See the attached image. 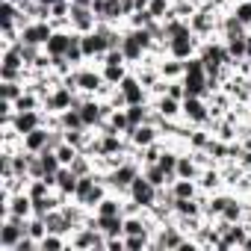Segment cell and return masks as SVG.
Listing matches in <instances>:
<instances>
[{
    "instance_id": "obj_21",
    "label": "cell",
    "mask_w": 251,
    "mask_h": 251,
    "mask_svg": "<svg viewBox=\"0 0 251 251\" xmlns=\"http://www.w3.org/2000/svg\"><path fill=\"white\" fill-rule=\"evenodd\" d=\"M213 142V133L207 130V127H192L189 130V136H186V145H189V151H207V145Z\"/></svg>"
},
{
    "instance_id": "obj_9",
    "label": "cell",
    "mask_w": 251,
    "mask_h": 251,
    "mask_svg": "<svg viewBox=\"0 0 251 251\" xmlns=\"http://www.w3.org/2000/svg\"><path fill=\"white\" fill-rule=\"evenodd\" d=\"M118 89L124 92V98H127V106H130V103H148V100H151L148 89L142 86V80H139L133 71H130L127 77H124L121 83H118Z\"/></svg>"
},
{
    "instance_id": "obj_20",
    "label": "cell",
    "mask_w": 251,
    "mask_h": 251,
    "mask_svg": "<svg viewBox=\"0 0 251 251\" xmlns=\"http://www.w3.org/2000/svg\"><path fill=\"white\" fill-rule=\"evenodd\" d=\"M121 204H124V198L109 189V195L95 207V213H98V216H124V213H121Z\"/></svg>"
},
{
    "instance_id": "obj_17",
    "label": "cell",
    "mask_w": 251,
    "mask_h": 251,
    "mask_svg": "<svg viewBox=\"0 0 251 251\" xmlns=\"http://www.w3.org/2000/svg\"><path fill=\"white\" fill-rule=\"evenodd\" d=\"M160 74H163V80H183V74H186V59H175V56L160 59Z\"/></svg>"
},
{
    "instance_id": "obj_30",
    "label": "cell",
    "mask_w": 251,
    "mask_h": 251,
    "mask_svg": "<svg viewBox=\"0 0 251 251\" xmlns=\"http://www.w3.org/2000/svg\"><path fill=\"white\" fill-rule=\"evenodd\" d=\"M77 154H80V151H77V148H74L71 142H62V145L56 148V157H59V163H62V166H71Z\"/></svg>"
},
{
    "instance_id": "obj_26",
    "label": "cell",
    "mask_w": 251,
    "mask_h": 251,
    "mask_svg": "<svg viewBox=\"0 0 251 251\" xmlns=\"http://www.w3.org/2000/svg\"><path fill=\"white\" fill-rule=\"evenodd\" d=\"M65 245H68V236H62V233H45L42 242H39V251H59Z\"/></svg>"
},
{
    "instance_id": "obj_13",
    "label": "cell",
    "mask_w": 251,
    "mask_h": 251,
    "mask_svg": "<svg viewBox=\"0 0 251 251\" xmlns=\"http://www.w3.org/2000/svg\"><path fill=\"white\" fill-rule=\"evenodd\" d=\"M77 183H80V175H77L71 166H62V169L56 172V192H59V195H65V198H74V192H77Z\"/></svg>"
},
{
    "instance_id": "obj_15",
    "label": "cell",
    "mask_w": 251,
    "mask_h": 251,
    "mask_svg": "<svg viewBox=\"0 0 251 251\" xmlns=\"http://www.w3.org/2000/svg\"><path fill=\"white\" fill-rule=\"evenodd\" d=\"M21 148L30 151V154H42L48 148V124H42V127L30 130L27 136H21Z\"/></svg>"
},
{
    "instance_id": "obj_19",
    "label": "cell",
    "mask_w": 251,
    "mask_h": 251,
    "mask_svg": "<svg viewBox=\"0 0 251 251\" xmlns=\"http://www.w3.org/2000/svg\"><path fill=\"white\" fill-rule=\"evenodd\" d=\"M95 225L106 236H124V216H98L95 213Z\"/></svg>"
},
{
    "instance_id": "obj_7",
    "label": "cell",
    "mask_w": 251,
    "mask_h": 251,
    "mask_svg": "<svg viewBox=\"0 0 251 251\" xmlns=\"http://www.w3.org/2000/svg\"><path fill=\"white\" fill-rule=\"evenodd\" d=\"M74 74H77V92H83V95H98L100 89H103V74H100V68L95 71L92 65H83V68H74Z\"/></svg>"
},
{
    "instance_id": "obj_8",
    "label": "cell",
    "mask_w": 251,
    "mask_h": 251,
    "mask_svg": "<svg viewBox=\"0 0 251 251\" xmlns=\"http://www.w3.org/2000/svg\"><path fill=\"white\" fill-rule=\"evenodd\" d=\"M198 48H201V39L195 33H186V36H177L169 42V56L175 59H192L198 56Z\"/></svg>"
},
{
    "instance_id": "obj_4",
    "label": "cell",
    "mask_w": 251,
    "mask_h": 251,
    "mask_svg": "<svg viewBox=\"0 0 251 251\" xmlns=\"http://www.w3.org/2000/svg\"><path fill=\"white\" fill-rule=\"evenodd\" d=\"M136 204H142V210H151L154 204H157V198H160V189L145 177V175H139L133 183H130V192H127Z\"/></svg>"
},
{
    "instance_id": "obj_22",
    "label": "cell",
    "mask_w": 251,
    "mask_h": 251,
    "mask_svg": "<svg viewBox=\"0 0 251 251\" xmlns=\"http://www.w3.org/2000/svg\"><path fill=\"white\" fill-rule=\"evenodd\" d=\"M142 175L157 186V189H163V186H172V180H169V175L160 169V163H148V166H142Z\"/></svg>"
},
{
    "instance_id": "obj_33",
    "label": "cell",
    "mask_w": 251,
    "mask_h": 251,
    "mask_svg": "<svg viewBox=\"0 0 251 251\" xmlns=\"http://www.w3.org/2000/svg\"><path fill=\"white\" fill-rule=\"evenodd\" d=\"M242 251H251V230H248V239L242 242Z\"/></svg>"
},
{
    "instance_id": "obj_5",
    "label": "cell",
    "mask_w": 251,
    "mask_h": 251,
    "mask_svg": "<svg viewBox=\"0 0 251 251\" xmlns=\"http://www.w3.org/2000/svg\"><path fill=\"white\" fill-rule=\"evenodd\" d=\"M68 21H71V30L80 33V36H86V33H92V30L98 27V15H95L92 6H77V3H71Z\"/></svg>"
},
{
    "instance_id": "obj_18",
    "label": "cell",
    "mask_w": 251,
    "mask_h": 251,
    "mask_svg": "<svg viewBox=\"0 0 251 251\" xmlns=\"http://www.w3.org/2000/svg\"><path fill=\"white\" fill-rule=\"evenodd\" d=\"M198 175H201V166H198V160L192 157V151H183V154L177 157V177L198 180Z\"/></svg>"
},
{
    "instance_id": "obj_2",
    "label": "cell",
    "mask_w": 251,
    "mask_h": 251,
    "mask_svg": "<svg viewBox=\"0 0 251 251\" xmlns=\"http://www.w3.org/2000/svg\"><path fill=\"white\" fill-rule=\"evenodd\" d=\"M180 118H183L186 124H192V127H207V124L213 121L207 98H183V112H180Z\"/></svg>"
},
{
    "instance_id": "obj_10",
    "label": "cell",
    "mask_w": 251,
    "mask_h": 251,
    "mask_svg": "<svg viewBox=\"0 0 251 251\" xmlns=\"http://www.w3.org/2000/svg\"><path fill=\"white\" fill-rule=\"evenodd\" d=\"M127 139L136 145V148H148V145H154L157 139H163V133H160V127L157 124H139V127H130L127 130Z\"/></svg>"
},
{
    "instance_id": "obj_24",
    "label": "cell",
    "mask_w": 251,
    "mask_h": 251,
    "mask_svg": "<svg viewBox=\"0 0 251 251\" xmlns=\"http://www.w3.org/2000/svg\"><path fill=\"white\" fill-rule=\"evenodd\" d=\"M100 74H103V80H106L109 86H118L130 71H127V65H100Z\"/></svg>"
},
{
    "instance_id": "obj_12",
    "label": "cell",
    "mask_w": 251,
    "mask_h": 251,
    "mask_svg": "<svg viewBox=\"0 0 251 251\" xmlns=\"http://www.w3.org/2000/svg\"><path fill=\"white\" fill-rule=\"evenodd\" d=\"M74 30H56L50 39H48V45H45V50L50 53V56H65L68 53V48H71V42H74Z\"/></svg>"
},
{
    "instance_id": "obj_31",
    "label": "cell",
    "mask_w": 251,
    "mask_h": 251,
    "mask_svg": "<svg viewBox=\"0 0 251 251\" xmlns=\"http://www.w3.org/2000/svg\"><path fill=\"white\" fill-rule=\"evenodd\" d=\"M106 251H124V236H106Z\"/></svg>"
},
{
    "instance_id": "obj_6",
    "label": "cell",
    "mask_w": 251,
    "mask_h": 251,
    "mask_svg": "<svg viewBox=\"0 0 251 251\" xmlns=\"http://www.w3.org/2000/svg\"><path fill=\"white\" fill-rule=\"evenodd\" d=\"M80 48H83V56H86V62H100L103 59V53L109 50V45H106V36L103 33H98V30H92V33H86V36H80Z\"/></svg>"
},
{
    "instance_id": "obj_25",
    "label": "cell",
    "mask_w": 251,
    "mask_h": 251,
    "mask_svg": "<svg viewBox=\"0 0 251 251\" xmlns=\"http://www.w3.org/2000/svg\"><path fill=\"white\" fill-rule=\"evenodd\" d=\"M148 12H151L157 21L175 18V15H172V0H148Z\"/></svg>"
},
{
    "instance_id": "obj_23",
    "label": "cell",
    "mask_w": 251,
    "mask_h": 251,
    "mask_svg": "<svg viewBox=\"0 0 251 251\" xmlns=\"http://www.w3.org/2000/svg\"><path fill=\"white\" fill-rule=\"evenodd\" d=\"M127 109V118H130V127H139V124L148 121V112H151V100L148 103H130V106H124Z\"/></svg>"
},
{
    "instance_id": "obj_11",
    "label": "cell",
    "mask_w": 251,
    "mask_h": 251,
    "mask_svg": "<svg viewBox=\"0 0 251 251\" xmlns=\"http://www.w3.org/2000/svg\"><path fill=\"white\" fill-rule=\"evenodd\" d=\"M121 53H124V59H127V65H139L142 59H145V45L127 30V27H124V39H121Z\"/></svg>"
},
{
    "instance_id": "obj_29",
    "label": "cell",
    "mask_w": 251,
    "mask_h": 251,
    "mask_svg": "<svg viewBox=\"0 0 251 251\" xmlns=\"http://www.w3.org/2000/svg\"><path fill=\"white\" fill-rule=\"evenodd\" d=\"M151 21H154V15L148 9H139V12H133V15L124 18V27H148Z\"/></svg>"
},
{
    "instance_id": "obj_16",
    "label": "cell",
    "mask_w": 251,
    "mask_h": 251,
    "mask_svg": "<svg viewBox=\"0 0 251 251\" xmlns=\"http://www.w3.org/2000/svg\"><path fill=\"white\" fill-rule=\"evenodd\" d=\"M151 103H154V109H157L163 118H180V112H183V100H177V98H172V95H157Z\"/></svg>"
},
{
    "instance_id": "obj_14",
    "label": "cell",
    "mask_w": 251,
    "mask_h": 251,
    "mask_svg": "<svg viewBox=\"0 0 251 251\" xmlns=\"http://www.w3.org/2000/svg\"><path fill=\"white\" fill-rule=\"evenodd\" d=\"M198 189H201V192H219V189H225L222 169H219V166L201 169V175H198Z\"/></svg>"
},
{
    "instance_id": "obj_27",
    "label": "cell",
    "mask_w": 251,
    "mask_h": 251,
    "mask_svg": "<svg viewBox=\"0 0 251 251\" xmlns=\"http://www.w3.org/2000/svg\"><path fill=\"white\" fill-rule=\"evenodd\" d=\"M124 248H127V251L154 248V236H148V233H142V236H124Z\"/></svg>"
},
{
    "instance_id": "obj_32",
    "label": "cell",
    "mask_w": 251,
    "mask_h": 251,
    "mask_svg": "<svg viewBox=\"0 0 251 251\" xmlns=\"http://www.w3.org/2000/svg\"><path fill=\"white\" fill-rule=\"evenodd\" d=\"M71 3H77V6H92L95 0H71Z\"/></svg>"
},
{
    "instance_id": "obj_1",
    "label": "cell",
    "mask_w": 251,
    "mask_h": 251,
    "mask_svg": "<svg viewBox=\"0 0 251 251\" xmlns=\"http://www.w3.org/2000/svg\"><path fill=\"white\" fill-rule=\"evenodd\" d=\"M103 175H106V186H109L112 192H118L121 198H127L130 183L142 175V163H139V160H133V157H127L121 166H115L112 172H103Z\"/></svg>"
},
{
    "instance_id": "obj_3",
    "label": "cell",
    "mask_w": 251,
    "mask_h": 251,
    "mask_svg": "<svg viewBox=\"0 0 251 251\" xmlns=\"http://www.w3.org/2000/svg\"><path fill=\"white\" fill-rule=\"evenodd\" d=\"M56 33V27L50 21H30L21 27V39L18 42H27V45H36V48H45L48 39Z\"/></svg>"
},
{
    "instance_id": "obj_28",
    "label": "cell",
    "mask_w": 251,
    "mask_h": 251,
    "mask_svg": "<svg viewBox=\"0 0 251 251\" xmlns=\"http://www.w3.org/2000/svg\"><path fill=\"white\" fill-rule=\"evenodd\" d=\"M230 12H233V15H236L248 30H251V0H239V3H233V6H230Z\"/></svg>"
}]
</instances>
